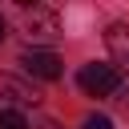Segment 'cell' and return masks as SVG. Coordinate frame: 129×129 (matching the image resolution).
I'll use <instances>...</instances> for the list:
<instances>
[{
    "mask_svg": "<svg viewBox=\"0 0 129 129\" xmlns=\"http://www.w3.org/2000/svg\"><path fill=\"white\" fill-rule=\"evenodd\" d=\"M4 28H8V24H4V16H0V40H4Z\"/></svg>",
    "mask_w": 129,
    "mask_h": 129,
    "instance_id": "ba28073f",
    "label": "cell"
},
{
    "mask_svg": "<svg viewBox=\"0 0 129 129\" xmlns=\"http://www.w3.org/2000/svg\"><path fill=\"white\" fill-rule=\"evenodd\" d=\"M77 85H81L89 97H113V93L121 89V73H117L113 64H97V60H89V64H81Z\"/></svg>",
    "mask_w": 129,
    "mask_h": 129,
    "instance_id": "6da1fadb",
    "label": "cell"
},
{
    "mask_svg": "<svg viewBox=\"0 0 129 129\" xmlns=\"http://www.w3.org/2000/svg\"><path fill=\"white\" fill-rule=\"evenodd\" d=\"M24 32L28 36H40V40H52V36H60V16L52 8L36 4L32 12H24Z\"/></svg>",
    "mask_w": 129,
    "mask_h": 129,
    "instance_id": "3957f363",
    "label": "cell"
},
{
    "mask_svg": "<svg viewBox=\"0 0 129 129\" xmlns=\"http://www.w3.org/2000/svg\"><path fill=\"white\" fill-rule=\"evenodd\" d=\"M20 64H24V73H32V77H40V81H56V77L64 73L60 56L48 52V48H28V52H20Z\"/></svg>",
    "mask_w": 129,
    "mask_h": 129,
    "instance_id": "7a4b0ae2",
    "label": "cell"
},
{
    "mask_svg": "<svg viewBox=\"0 0 129 129\" xmlns=\"http://www.w3.org/2000/svg\"><path fill=\"white\" fill-rule=\"evenodd\" d=\"M0 129H28V121H24L20 109H4L0 105Z\"/></svg>",
    "mask_w": 129,
    "mask_h": 129,
    "instance_id": "8992f818",
    "label": "cell"
},
{
    "mask_svg": "<svg viewBox=\"0 0 129 129\" xmlns=\"http://www.w3.org/2000/svg\"><path fill=\"white\" fill-rule=\"evenodd\" d=\"M81 129H113V121H109V117H105V113H89V117H85V125H81Z\"/></svg>",
    "mask_w": 129,
    "mask_h": 129,
    "instance_id": "52a82bcc",
    "label": "cell"
},
{
    "mask_svg": "<svg viewBox=\"0 0 129 129\" xmlns=\"http://www.w3.org/2000/svg\"><path fill=\"white\" fill-rule=\"evenodd\" d=\"M0 97H8L16 105H40V89L20 81V77H12V73H0Z\"/></svg>",
    "mask_w": 129,
    "mask_h": 129,
    "instance_id": "5b68a950",
    "label": "cell"
},
{
    "mask_svg": "<svg viewBox=\"0 0 129 129\" xmlns=\"http://www.w3.org/2000/svg\"><path fill=\"white\" fill-rule=\"evenodd\" d=\"M105 48L113 56V69L129 73V24H109L105 28Z\"/></svg>",
    "mask_w": 129,
    "mask_h": 129,
    "instance_id": "277c9868",
    "label": "cell"
}]
</instances>
